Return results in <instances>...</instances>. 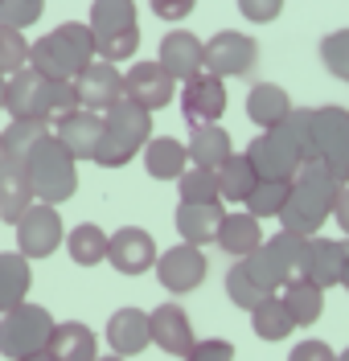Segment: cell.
<instances>
[{"label": "cell", "instance_id": "cell-49", "mask_svg": "<svg viewBox=\"0 0 349 361\" xmlns=\"http://www.w3.org/2000/svg\"><path fill=\"white\" fill-rule=\"evenodd\" d=\"M17 164H25V160H17L13 152H8V144H4V132H0V177H4L8 169H17Z\"/></svg>", "mask_w": 349, "mask_h": 361}, {"label": "cell", "instance_id": "cell-4", "mask_svg": "<svg viewBox=\"0 0 349 361\" xmlns=\"http://www.w3.org/2000/svg\"><path fill=\"white\" fill-rule=\"evenodd\" d=\"M25 177L33 185V197L49 205H62L78 193V160L58 135L49 132L29 157H25Z\"/></svg>", "mask_w": 349, "mask_h": 361}, {"label": "cell", "instance_id": "cell-9", "mask_svg": "<svg viewBox=\"0 0 349 361\" xmlns=\"http://www.w3.org/2000/svg\"><path fill=\"white\" fill-rule=\"evenodd\" d=\"M247 157L255 160L263 180H292L304 169V152L296 148V140L283 128H267L247 144Z\"/></svg>", "mask_w": 349, "mask_h": 361}, {"label": "cell", "instance_id": "cell-17", "mask_svg": "<svg viewBox=\"0 0 349 361\" xmlns=\"http://www.w3.org/2000/svg\"><path fill=\"white\" fill-rule=\"evenodd\" d=\"M54 135L66 144L74 160H94L99 157V144H103V111H91V107H78L74 115L58 119L54 123Z\"/></svg>", "mask_w": 349, "mask_h": 361}, {"label": "cell", "instance_id": "cell-42", "mask_svg": "<svg viewBox=\"0 0 349 361\" xmlns=\"http://www.w3.org/2000/svg\"><path fill=\"white\" fill-rule=\"evenodd\" d=\"M94 42H99V58H107V62H128L132 54L140 49V25L136 29H123V33H94Z\"/></svg>", "mask_w": 349, "mask_h": 361}, {"label": "cell", "instance_id": "cell-32", "mask_svg": "<svg viewBox=\"0 0 349 361\" xmlns=\"http://www.w3.org/2000/svg\"><path fill=\"white\" fill-rule=\"evenodd\" d=\"M251 329H255L259 341H288L292 337V329H296V316L288 312L283 295L271 292L259 308H251Z\"/></svg>", "mask_w": 349, "mask_h": 361}, {"label": "cell", "instance_id": "cell-38", "mask_svg": "<svg viewBox=\"0 0 349 361\" xmlns=\"http://www.w3.org/2000/svg\"><path fill=\"white\" fill-rule=\"evenodd\" d=\"M177 193H181V202H222L218 169H202V164H189L185 173L177 177Z\"/></svg>", "mask_w": 349, "mask_h": 361}, {"label": "cell", "instance_id": "cell-30", "mask_svg": "<svg viewBox=\"0 0 349 361\" xmlns=\"http://www.w3.org/2000/svg\"><path fill=\"white\" fill-rule=\"evenodd\" d=\"M259 169H255V160L247 157V152H234L222 169H218V185H222V202H231V205H247V197L255 193V185H259Z\"/></svg>", "mask_w": 349, "mask_h": 361}, {"label": "cell", "instance_id": "cell-41", "mask_svg": "<svg viewBox=\"0 0 349 361\" xmlns=\"http://www.w3.org/2000/svg\"><path fill=\"white\" fill-rule=\"evenodd\" d=\"M321 62L333 78L349 82V29H333L321 37Z\"/></svg>", "mask_w": 349, "mask_h": 361}, {"label": "cell", "instance_id": "cell-21", "mask_svg": "<svg viewBox=\"0 0 349 361\" xmlns=\"http://www.w3.org/2000/svg\"><path fill=\"white\" fill-rule=\"evenodd\" d=\"M345 250H349V243H341V238H321V234H312V238H308V250H304L300 275L317 279L321 288L341 283V275H345Z\"/></svg>", "mask_w": 349, "mask_h": 361}, {"label": "cell", "instance_id": "cell-33", "mask_svg": "<svg viewBox=\"0 0 349 361\" xmlns=\"http://www.w3.org/2000/svg\"><path fill=\"white\" fill-rule=\"evenodd\" d=\"M33 202H37V197H33V185H29V177H25V164L8 169V173L0 177V218L17 226V222H21V214Z\"/></svg>", "mask_w": 349, "mask_h": 361}, {"label": "cell", "instance_id": "cell-26", "mask_svg": "<svg viewBox=\"0 0 349 361\" xmlns=\"http://www.w3.org/2000/svg\"><path fill=\"white\" fill-rule=\"evenodd\" d=\"M49 353L58 361H99V341L82 320H58L49 337Z\"/></svg>", "mask_w": 349, "mask_h": 361}, {"label": "cell", "instance_id": "cell-2", "mask_svg": "<svg viewBox=\"0 0 349 361\" xmlns=\"http://www.w3.org/2000/svg\"><path fill=\"white\" fill-rule=\"evenodd\" d=\"M99 58L94 29L82 21H62L58 29L42 33L29 49V66L42 70L46 78H78Z\"/></svg>", "mask_w": 349, "mask_h": 361}, {"label": "cell", "instance_id": "cell-16", "mask_svg": "<svg viewBox=\"0 0 349 361\" xmlns=\"http://www.w3.org/2000/svg\"><path fill=\"white\" fill-rule=\"evenodd\" d=\"M74 82H78V94H82V107H91V111H107L111 103H119V99L128 94L119 66L116 62H107V58H94Z\"/></svg>", "mask_w": 349, "mask_h": 361}, {"label": "cell", "instance_id": "cell-55", "mask_svg": "<svg viewBox=\"0 0 349 361\" xmlns=\"http://www.w3.org/2000/svg\"><path fill=\"white\" fill-rule=\"evenodd\" d=\"M0 4H4V0H0Z\"/></svg>", "mask_w": 349, "mask_h": 361}, {"label": "cell", "instance_id": "cell-53", "mask_svg": "<svg viewBox=\"0 0 349 361\" xmlns=\"http://www.w3.org/2000/svg\"><path fill=\"white\" fill-rule=\"evenodd\" d=\"M99 361H128L123 353H107V357H99Z\"/></svg>", "mask_w": 349, "mask_h": 361}, {"label": "cell", "instance_id": "cell-19", "mask_svg": "<svg viewBox=\"0 0 349 361\" xmlns=\"http://www.w3.org/2000/svg\"><path fill=\"white\" fill-rule=\"evenodd\" d=\"M107 345L111 353H123V357L144 353L152 345V316L140 308H116L107 316Z\"/></svg>", "mask_w": 349, "mask_h": 361}, {"label": "cell", "instance_id": "cell-51", "mask_svg": "<svg viewBox=\"0 0 349 361\" xmlns=\"http://www.w3.org/2000/svg\"><path fill=\"white\" fill-rule=\"evenodd\" d=\"M21 361H58L49 349H42V353H29V357H21Z\"/></svg>", "mask_w": 349, "mask_h": 361}, {"label": "cell", "instance_id": "cell-15", "mask_svg": "<svg viewBox=\"0 0 349 361\" xmlns=\"http://www.w3.org/2000/svg\"><path fill=\"white\" fill-rule=\"evenodd\" d=\"M157 62H161L177 82H189L193 74L206 70V42H202L197 33H189V29H169V33L161 37Z\"/></svg>", "mask_w": 349, "mask_h": 361}, {"label": "cell", "instance_id": "cell-8", "mask_svg": "<svg viewBox=\"0 0 349 361\" xmlns=\"http://www.w3.org/2000/svg\"><path fill=\"white\" fill-rule=\"evenodd\" d=\"M312 144H317V160L329 164L337 177L349 185V111L345 107H312Z\"/></svg>", "mask_w": 349, "mask_h": 361}, {"label": "cell", "instance_id": "cell-45", "mask_svg": "<svg viewBox=\"0 0 349 361\" xmlns=\"http://www.w3.org/2000/svg\"><path fill=\"white\" fill-rule=\"evenodd\" d=\"M238 13L255 25H271L283 13V0H238Z\"/></svg>", "mask_w": 349, "mask_h": 361}, {"label": "cell", "instance_id": "cell-34", "mask_svg": "<svg viewBox=\"0 0 349 361\" xmlns=\"http://www.w3.org/2000/svg\"><path fill=\"white\" fill-rule=\"evenodd\" d=\"M226 295H231L234 308H243V312H251V308H259L263 300H267V288L259 283L255 275H251V267H247V259H234V267L226 271Z\"/></svg>", "mask_w": 349, "mask_h": 361}, {"label": "cell", "instance_id": "cell-3", "mask_svg": "<svg viewBox=\"0 0 349 361\" xmlns=\"http://www.w3.org/2000/svg\"><path fill=\"white\" fill-rule=\"evenodd\" d=\"M152 140V111H144L140 103H132L128 94L111 103L103 111V144H99V169H123L132 164L136 152H144V144Z\"/></svg>", "mask_w": 349, "mask_h": 361}, {"label": "cell", "instance_id": "cell-43", "mask_svg": "<svg viewBox=\"0 0 349 361\" xmlns=\"http://www.w3.org/2000/svg\"><path fill=\"white\" fill-rule=\"evenodd\" d=\"M42 8H46V0H4L0 4V21L29 29L33 21H42Z\"/></svg>", "mask_w": 349, "mask_h": 361}, {"label": "cell", "instance_id": "cell-1", "mask_svg": "<svg viewBox=\"0 0 349 361\" xmlns=\"http://www.w3.org/2000/svg\"><path fill=\"white\" fill-rule=\"evenodd\" d=\"M341 185H345V180L337 177L329 164L308 160L300 173L292 177V197H288L283 214H279V226H283V230H296V234H308V238L321 234L325 218L333 214V202H337Z\"/></svg>", "mask_w": 349, "mask_h": 361}, {"label": "cell", "instance_id": "cell-14", "mask_svg": "<svg viewBox=\"0 0 349 361\" xmlns=\"http://www.w3.org/2000/svg\"><path fill=\"white\" fill-rule=\"evenodd\" d=\"M123 87H128V99L140 103L144 111H161V107L173 103V94H177V78L161 62H136V66L123 74Z\"/></svg>", "mask_w": 349, "mask_h": 361}, {"label": "cell", "instance_id": "cell-27", "mask_svg": "<svg viewBox=\"0 0 349 361\" xmlns=\"http://www.w3.org/2000/svg\"><path fill=\"white\" fill-rule=\"evenodd\" d=\"M325 292L329 288H321L317 279H308V275H292L283 288H279V295H283V304H288V312L296 316V324H317L321 320V312H325Z\"/></svg>", "mask_w": 349, "mask_h": 361}, {"label": "cell", "instance_id": "cell-29", "mask_svg": "<svg viewBox=\"0 0 349 361\" xmlns=\"http://www.w3.org/2000/svg\"><path fill=\"white\" fill-rule=\"evenodd\" d=\"M46 74L33 66L17 70V74H8V103H4V111L13 115V119H21V115H37L42 111V94H46Z\"/></svg>", "mask_w": 349, "mask_h": 361}, {"label": "cell", "instance_id": "cell-56", "mask_svg": "<svg viewBox=\"0 0 349 361\" xmlns=\"http://www.w3.org/2000/svg\"><path fill=\"white\" fill-rule=\"evenodd\" d=\"M0 222H4V218H0Z\"/></svg>", "mask_w": 349, "mask_h": 361}, {"label": "cell", "instance_id": "cell-37", "mask_svg": "<svg viewBox=\"0 0 349 361\" xmlns=\"http://www.w3.org/2000/svg\"><path fill=\"white\" fill-rule=\"evenodd\" d=\"M82 107V94H78V82L74 78H49L46 82V94H42V119L49 123H58V119H66Z\"/></svg>", "mask_w": 349, "mask_h": 361}, {"label": "cell", "instance_id": "cell-48", "mask_svg": "<svg viewBox=\"0 0 349 361\" xmlns=\"http://www.w3.org/2000/svg\"><path fill=\"white\" fill-rule=\"evenodd\" d=\"M333 218L341 226V234L349 238V185H341V193H337V202H333Z\"/></svg>", "mask_w": 349, "mask_h": 361}, {"label": "cell", "instance_id": "cell-47", "mask_svg": "<svg viewBox=\"0 0 349 361\" xmlns=\"http://www.w3.org/2000/svg\"><path fill=\"white\" fill-rule=\"evenodd\" d=\"M148 4H152V17L161 21H185L197 0H148Z\"/></svg>", "mask_w": 349, "mask_h": 361}, {"label": "cell", "instance_id": "cell-22", "mask_svg": "<svg viewBox=\"0 0 349 361\" xmlns=\"http://www.w3.org/2000/svg\"><path fill=\"white\" fill-rule=\"evenodd\" d=\"M292 111H296V107H292V94L279 87V82H255L251 94H247V119L255 123L259 132L279 128Z\"/></svg>", "mask_w": 349, "mask_h": 361}, {"label": "cell", "instance_id": "cell-20", "mask_svg": "<svg viewBox=\"0 0 349 361\" xmlns=\"http://www.w3.org/2000/svg\"><path fill=\"white\" fill-rule=\"evenodd\" d=\"M226 218V205L222 202H181L177 205V234L181 243H193V247H209L218 243V226Z\"/></svg>", "mask_w": 349, "mask_h": 361}, {"label": "cell", "instance_id": "cell-54", "mask_svg": "<svg viewBox=\"0 0 349 361\" xmlns=\"http://www.w3.org/2000/svg\"><path fill=\"white\" fill-rule=\"evenodd\" d=\"M337 361H349V349H341V353H337Z\"/></svg>", "mask_w": 349, "mask_h": 361}, {"label": "cell", "instance_id": "cell-46", "mask_svg": "<svg viewBox=\"0 0 349 361\" xmlns=\"http://www.w3.org/2000/svg\"><path fill=\"white\" fill-rule=\"evenodd\" d=\"M288 361H337V353L329 341H300V345H292Z\"/></svg>", "mask_w": 349, "mask_h": 361}, {"label": "cell", "instance_id": "cell-25", "mask_svg": "<svg viewBox=\"0 0 349 361\" xmlns=\"http://www.w3.org/2000/svg\"><path fill=\"white\" fill-rule=\"evenodd\" d=\"M185 144H189V160L202 164V169H222V164L234 157L231 132H226L222 123H193Z\"/></svg>", "mask_w": 349, "mask_h": 361}, {"label": "cell", "instance_id": "cell-52", "mask_svg": "<svg viewBox=\"0 0 349 361\" xmlns=\"http://www.w3.org/2000/svg\"><path fill=\"white\" fill-rule=\"evenodd\" d=\"M341 288L349 292V250H345V275H341Z\"/></svg>", "mask_w": 349, "mask_h": 361}, {"label": "cell", "instance_id": "cell-10", "mask_svg": "<svg viewBox=\"0 0 349 361\" xmlns=\"http://www.w3.org/2000/svg\"><path fill=\"white\" fill-rule=\"evenodd\" d=\"M259 62V45L251 33H238V29H222L206 42V70L218 78H243L251 74Z\"/></svg>", "mask_w": 349, "mask_h": 361}, {"label": "cell", "instance_id": "cell-11", "mask_svg": "<svg viewBox=\"0 0 349 361\" xmlns=\"http://www.w3.org/2000/svg\"><path fill=\"white\" fill-rule=\"evenodd\" d=\"M206 271H209V263H206V255H202V247L181 243V247H169L157 259V283L173 295H185L193 288H202Z\"/></svg>", "mask_w": 349, "mask_h": 361}, {"label": "cell", "instance_id": "cell-23", "mask_svg": "<svg viewBox=\"0 0 349 361\" xmlns=\"http://www.w3.org/2000/svg\"><path fill=\"white\" fill-rule=\"evenodd\" d=\"M189 164H193L189 160V144L173 140V135H152L144 144V169H148L152 180H177Z\"/></svg>", "mask_w": 349, "mask_h": 361}, {"label": "cell", "instance_id": "cell-5", "mask_svg": "<svg viewBox=\"0 0 349 361\" xmlns=\"http://www.w3.org/2000/svg\"><path fill=\"white\" fill-rule=\"evenodd\" d=\"M304 250H308V234L279 230V234L263 238V243L247 255V267H251V275H255L267 292H279L292 275H300Z\"/></svg>", "mask_w": 349, "mask_h": 361}, {"label": "cell", "instance_id": "cell-28", "mask_svg": "<svg viewBox=\"0 0 349 361\" xmlns=\"http://www.w3.org/2000/svg\"><path fill=\"white\" fill-rule=\"evenodd\" d=\"M29 263L33 259H25L21 250H0V312H13L17 304L29 300V288H33Z\"/></svg>", "mask_w": 349, "mask_h": 361}, {"label": "cell", "instance_id": "cell-40", "mask_svg": "<svg viewBox=\"0 0 349 361\" xmlns=\"http://www.w3.org/2000/svg\"><path fill=\"white\" fill-rule=\"evenodd\" d=\"M29 49L33 42H25V29L0 21V74H17L29 66Z\"/></svg>", "mask_w": 349, "mask_h": 361}, {"label": "cell", "instance_id": "cell-35", "mask_svg": "<svg viewBox=\"0 0 349 361\" xmlns=\"http://www.w3.org/2000/svg\"><path fill=\"white\" fill-rule=\"evenodd\" d=\"M49 132H54L49 119H42V115H21V119H13V123L4 128V144H8V152L17 160H25Z\"/></svg>", "mask_w": 349, "mask_h": 361}, {"label": "cell", "instance_id": "cell-39", "mask_svg": "<svg viewBox=\"0 0 349 361\" xmlns=\"http://www.w3.org/2000/svg\"><path fill=\"white\" fill-rule=\"evenodd\" d=\"M288 197H292V180H259L255 193L247 197V209L255 218H279Z\"/></svg>", "mask_w": 349, "mask_h": 361}, {"label": "cell", "instance_id": "cell-18", "mask_svg": "<svg viewBox=\"0 0 349 361\" xmlns=\"http://www.w3.org/2000/svg\"><path fill=\"white\" fill-rule=\"evenodd\" d=\"M148 316H152V345H157L161 353H169V357L185 361V353L197 345L185 308H181V304H161V308H152Z\"/></svg>", "mask_w": 349, "mask_h": 361}, {"label": "cell", "instance_id": "cell-31", "mask_svg": "<svg viewBox=\"0 0 349 361\" xmlns=\"http://www.w3.org/2000/svg\"><path fill=\"white\" fill-rule=\"evenodd\" d=\"M107 247H111V234L94 222H82V226H74V230H66V250L78 267L107 263Z\"/></svg>", "mask_w": 349, "mask_h": 361}, {"label": "cell", "instance_id": "cell-44", "mask_svg": "<svg viewBox=\"0 0 349 361\" xmlns=\"http://www.w3.org/2000/svg\"><path fill=\"white\" fill-rule=\"evenodd\" d=\"M185 361H234V345H231L226 337L197 341V345L185 353Z\"/></svg>", "mask_w": 349, "mask_h": 361}, {"label": "cell", "instance_id": "cell-6", "mask_svg": "<svg viewBox=\"0 0 349 361\" xmlns=\"http://www.w3.org/2000/svg\"><path fill=\"white\" fill-rule=\"evenodd\" d=\"M49 337H54V316L42 304H17L13 312L0 316V353L8 361H21L29 353H42L49 349Z\"/></svg>", "mask_w": 349, "mask_h": 361}, {"label": "cell", "instance_id": "cell-50", "mask_svg": "<svg viewBox=\"0 0 349 361\" xmlns=\"http://www.w3.org/2000/svg\"><path fill=\"white\" fill-rule=\"evenodd\" d=\"M4 103H8V74H0V111H4Z\"/></svg>", "mask_w": 349, "mask_h": 361}, {"label": "cell", "instance_id": "cell-7", "mask_svg": "<svg viewBox=\"0 0 349 361\" xmlns=\"http://www.w3.org/2000/svg\"><path fill=\"white\" fill-rule=\"evenodd\" d=\"M13 230H17V250L25 259H49L58 247H66L62 214H58V205H49V202H33Z\"/></svg>", "mask_w": 349, "mask_h": 361}, {"label": "cell", "instance_id": "cell-12", "mask_svg": "<svg viewBox=\"0 0 349 361\" xmlns=\"http://www.w3.org/2000/svg\"><path fill=\"white\" fill-rule=\"evenodd\" d=\"M157 238L144 230V226H119L111 234V247H107V263L119 275H144V271H157Z\"/></svg>", "mask_w": 349, "mask_h": 361}, {"label": "cell", "instance_id": "cell-36", "mask_svg": "<svg viewBox=\"0 0 349 361\" xmlns=\"http://www.w3.org/2000/svg\"><path fill=\"white\" fill-rule=\"evenodd\" d=\"M87 25H91L94 33H123V29H136V0H94Z\"/></svg>", "mask_w": 349, "mask_h": 361}, {"label": "cell", "instance_id": "cell-24", "mask_svg": "<svg viewBox=\"0 0 349 361\" xmlns=\"http://www.w3.org/2000/svg\"><path fill=\"white\" fill-rule=\"evenodd\" d=\"M263 218H255L251 209H226V218H222V226H218V247L226 250L231 259H247L251 250L263 243Z\"/></svg>", "mask_w": 349, "mask_h": 361}, {"label": "cell", "instance_id": "cell-13", "mask_svg": "<svg viewBox=\"0 0 349 361\" xmlns=\"http://www.w3.org/2000/svg\"><path fill=\"white\" fill-rule=\"evenodd\" d=\"M181 115H185V123H218L222 115H226V78H218V74H193L185 87H181Z\"/></svg>", "mask_w": 349, "mask_h": 361}]
</instances>
